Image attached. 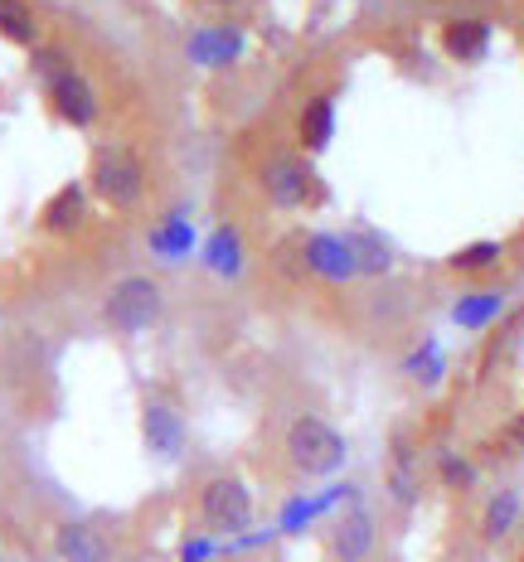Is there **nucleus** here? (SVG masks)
<instances>
[{
	"label": "nucleus",
	"mask_w": 524,
	"mask_h": 562,
	"mask_svg": "<svg viewBox=\"0 0 524 562\" xmlns=\"http://www.w3.org/2000/svg\"><path fill=\"white\" fill-rule=\"evenodd\" d=\"M500 291H471V296H461V306L451 311V321L466 325V330H481V325H491L500 315Z\"/></svg>",
	"instance_id": "19"
},
{
	"label": "nucleus",
	"mask_w": 524,
	"mask_h": 562,
	"mask_svg": "<svg viewBox=\"0 0 524 562\" xmlns=\"http://www.w3.org/2000/svg\"><path fill=\"white\" fill-rule=\"evenodd\" d=\"M49 102H54V112L64 116L68 126H92L98 122V92H92V83L83 74H64L58 83H49Z\"/></svg>",
	"instance_id": "9"
},
{
	"label": "nucleus",
	"mask_w": 524,
	"mask_h": 562,
	"mask_svg": "<svg viewBox=\"0 0 524 562\" xmlns=\"http://www.w3.org/2000/svg\"><path fill=\"white\" fill-rule=\"evenodd\" d=\"M238 54H243V30L238 25H204L190 40V58H194V64H204V68L233 64Z\"/></svg>",
	"instance_id": "12"
},
{
	"label": "nucleus",
	"mask_w": 524,
	"mask_h": 562,
	"mask_svg": "<svg viewBox=\"0 0 524 562\" xmlns=\"http://www.w3.org/2000/svg\"><path fill=\"white\" fill-rule=\"evenodd\" d=\"M520 490H495L491 499H486V509H481V538L486 543H500V538H510L515 533V524H520Z\"/></svg>",
	"instance_id": "16"
},
{
	"label": "nucleus",
	"mask_w": 524,
	"mask_h": 562,
	"mask_svg": "<svg viewBox=\"0 0 524 562\" xmlns=\"http://www.w3.org/2000/svg\"><path fill=\"white\" fill-rule=\"evenodd\" d=\"M209 5H238V0H209Z\"/></svg>",
	"instance_id": "28"
},
{
	"label": "nucleus",
	"mask_w": 524,
	"mask_h": 562,
	"mask_svg": "<svg viewBox=\"0 0 524 562\" xmlns=\"http://www.w3.org/2000/svg\"><path fill=\"white\" fill-rule=\"evenodd\" d=\"M219 553H224V538L214 533H190L180 543V562H214Z\"/></svg>",
	"instance_id": "27"
},
{
	"label": "nucleus",
	"mask_w": 524,
	"mask_h": 562,
	"mask_svg": "<svg viewBox=\"0 0 524 562\" xmlns=\"http://www.w3.org/2000/svg\"><path fill=\"white\" fill-rule=\"evenodd\" d=\"M408 373H413L417 383H427V389H433V383L442 379V355H437V345L433 339H423V345L413 349V355H408V364H403Z\"/></svg>",
	"instance_id": "21"
},
{
	"label": "nucleus",
	"mask_w": 524,
	"mask_h": 562,
	"mask_svg": "<svg viewBox=\"0 0 524 562\" xmlns=\"http://www.w3.org/2000/svg\"><path fill=\"white\" fill-rule=\"evenodd\" d=\"M389 495H393V505L399 509L417 505V480H413V465H408L403 451H399V461H393V471H389Z\"/></svg>",
	"instance_id": "22"
},
{
	"label": "nucleus",
	"mask_w": 524,
	"mask_h": 562,
	"mask_svg": "<svg viewBox=\"0 0 524 562\" xmlns=\"http://www.w3.org/2000/svg\"><path fill=\"white\" fill-rule=\"evenodd\" d=\"M297 136H301V150L321 156V150L331 146V136H335V102H331V98H311L306 108H301Z\"/></svg>",
	"instance_id": "15"
},
{
	"label": "nucleus",
	"mask_w": 524,
	"mask_h": 562,
	"mask_svg": "<svg viewBox=\"0 0 524 562\" xmlns=\"http://www.w3.org/2000/svg\"><path fill=\"white\" fill-rule=\"evenodd\" d=\"M349 243V257H355V277H389L393 272V248L369 228H355L345 233Z\"/></svg>",
	"instance_id": "13"
},
{
	"label": "nucleus",
	"mask_w": 524,
	"mask_h": 562,
	"mask_svg": "<svg viewBox=\"0 0 524 562\" xmlns=\"http://www.w3.org/2000/svg\"><path fill=\"white\" fill-rule=\"evenodd\" d=\"M34 74H40V83L49 88L64 74H74V58H68L64 49H34Z\"/></svg>",
	"instance_id": "26"
},
{
	"label": "nucleus",
	"mask_w": 524,
	"mask_h": 562,
	"mask_svg": "<svg viewBox=\"0 0 524 562\" xmlns=\"http://www.w3.org/2000/svg\"><path fill=\"white\" fill-rule=\"evenodd\" d=\"M316 519H325L321 499H291V505L282 509V519H277V533H301L306 524H316Z\"/></svg>",
	"instance_id": "23"
},
{
	"label": "nucleus",
	"mask_w": 524,
	"mask_h": 562,
	"mask_svg": "<svg viewBox=\"0 0 524 562\" xmlns=\"http://www.w3.org/2000/svg\"><path fill=\"white\" fill-rule=\"evenodd\" d=\"M92 194L112 209H136L146 199V166L126 140H102L92 150Z\"/></svg>",
	"instance_id": "1"
},
{
	"label": "nucleus",
	"mask_w": 524,
	"mask_h": 562,
	"mask_svg": "<svg viewBox=\"0 0 524 562\" xmlns=\"http://www.w3.org/2000/svg\"><path fill=\"white\" fill-rule=\"evenodd\" d=\"M442 49H447V58H457V64H476V58H486V49H491V25L476 15L447 20L442 25Z\"/></svg>",
	"instance_id": "11"
},
{
	"label": "nucleus",
	"mask_w": 524,
	"mask_h": 562,
	"mask_svg": "<svg viewBox=\"0 0 524 562\" xmlns=\"http://www.w3.org/2000/svg\"><path fill=\"white\" fill-rule=\"evenodd\" d=\"M54 553L64 562H112V548L92 524L83 519H64L54 529Z\"/></svg>",
	"instance_id": "10"
},
{
	"label": "nucleus",
	"mask_w": 524,
	"mask_h": 562,
	"mask_svg": "<svg viewBox=\"0 0 524 562\" xmlns=\"http://www.w3.org/2000/svg\"><path fill=\"white\" fill-rule=\"evenodd\" d=\"M287 461L301 475H335L345 465V437L325 417H297L287 427Z\"/></svg>",
	"instance_id": "2"
},
{
	"label": "nucleus",
	"mask_w": 524,
	"mask_h": 562,
	"mask_svg": "<svg viewBox=\"0 0 524 562\" xmlns=\"http://www.w3.org/2000/svg\"><path fill=\"white\" fill-rule=\"evenodd\" d=\"M0 34H5L10 44L40 40V20H34V10L25 5V0H0Z\"/></svg>",
	"instance_id": "18"
},
{
	"label": "nucleus",
	"mask_w": 524,
	"mask_h": 562,
	"mask_svg": "<svg viewBox=\"0 0 524 562\" xmlns=\"http://www.w3.org/2000/svg\"><path fill=\"white\" fill-rule=\"evenodd\" d=\"M88 224V194L83 184H64L49 204H44V228L49 233H78Z\"/></svg>",
	"instance_id": "14"
},
{
	"label": "nucleus",
	"mask_w": 524,
	"mask_h": 562,
	"mask_svg": "<svg viewBox=\"0 0 524 562\" xmlns=\"http://www.w3.org/2000/svg\"><path fill=\"white\" fill-rule=\"evenodd\" d=\"M301 272H316L325 281H349L355 277V257H349L345 233H306L301 238Z\"/></svg>",
	"instance_id": "7"
},
{
	"label": "nucleus",
	"mask_w": 524,
	"mask_h": 562,
	"mask_svg": "<svg viewBox=\"0 0 524 562\" xmlns=\"http://www.w3.org/2000/svg\"><path fill=\"white\" fill-rule=\"evenodd\" d=\"M200 519L214 538H238L253 529V490L238 475H209L200 485Z\"/></svg>",
	"instance_id": "3"
},
{
	"label": "nucleus",
	"mask_w": 524,
	"mask_h": 562,
	"mask_svg": "<svg viewBox=\"0 0 524 562\" xmlns=\"http://www.w3.org/2000/svg\"><path fill=\"white\" fill-rule=\"evenodd\" d=\"M500 262V243H471V248H461L457 257H451V272H491V267Z\"/></svg>",
	"instance_id": "20"
},
{
	"label": "nucleus",
	"mask_w": 524,
	"mask_h": 562,
	"mask_svg": "<svg viewBox=\"0 0 524 562\" xmlns=\"http://www.w3.org/2000/svg\"><path fill=\"white\" fill-rule=\"evenodd\" d=\"M311 184H316L311 180V166L301 156H291V150L287 156H272L267 160V170H263V190H267V199H272L277 209H297L301 199L311 194Z\"/></svg>",
	"instance_id": "8"
},
{
	"label": "nucleus",
	"mask_w": 524,
	"mask_h": 562,
	"mask_svg": "<svg viewBox=\"0 0 524 562\" xmlns=\"http://www.w3.org/2000/svg\"><path fill=\"white\" fill-rule=\"evenodd\" d=\"M142 441L156 461H180L185 447H190V427H185V413L166 397H146L142 407Z\"/></svg>",
	"instance_id": "5"
},
{
	"label": "nucleus",
	"mask_w": 524,
	"mask_h": 562,
	"mask_svg": "<svg viewBox=\"0 0 524 562\" xmlns=\"http://www.w3.org/2000/svg\"><path fill=\"white\" fill-rule=\"evenodd\" d=\"M0 562H5V553H0Z\"/></svg>",
	"instance_id": "29"
},
{
	"label": "nucleus",
	"mask_w": 524,
	"mask_h": 562,
	"mask_svg": "<svg viewBox=\"0 0 524 562\" xmlns=\"http://www.w3.org/2000/svg\"><path fill=\"white\" fill-rule=\"evenodd\" d=\"M190 228H185L180 224V218H170V224L166 228H156V233H150V248H156L160 257H185V248H190Z\"/></svg>",
	"instance_id": "25"
},
{
	"label": "nucleus",
	"mask_w": 524,
	"mask_h": 562,
	"mask_svg": "<svg viewBox=\"0 0 524 562\" xmlns=\"http://www.w3.org/2000/svg\"><path fill=\"white\" fill-rule=\"evenodd\" d=\"M160 311H166V296H160V286L150 277H122L116 286L108 291V301H102V321L112 325L116 335H142L150 325L160 321Z\"/></svg>",
	"instance_id": "4"
},
{
	"label": "nucleus",
	"mask_w": 524,
	"mask_h": 562,
	"mask_svg": "<svg viewBox=\"0 0 524 562\" xmlns=\"http://www.w3.org/2000/svg\"><path fill=\"white\" fill-rule=\"evenodd\" d=\"M437 475H442V485L447 490H471L476 485V465L466 461V456H457V451L437 456Z\"/></svg>",
	"instance_id": "24"
},
{
	"label": "nucleus",
	"mask_w": 524,
	"mask_h": 562,
	"mask_svg": "<svg viewBox=\"0 0 524 562\" xmlns=\"http://www.w3.org/2000/svg\"><path fill=\"white\" fill-rule=\"evenodd\" d=\"M204 267L219 277H238L243 272V243L233 228H214L204 238Z\"/></svg>",
	"instance_id": "17"
},
{
	"label": "nucleus",
	"mask_w": 524,
	"mask_h": 562,
	"mask_svg": "<svg viewBox=\"0 0 524 562\" xmlns=\"http://www.w3.org/2000/svg\"><path fill=\"white\" fill-rule=\"evenodd\" d=\"M375 543H379L375 514L359 505V499H349L345 514L335 519V529H331V553H335V562H369Z\"/></svg>",
	"instance_id": "6"
}]
</instances>
